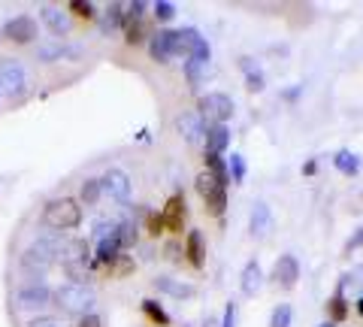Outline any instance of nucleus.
Wrapping results in <instances>:
<instances>
[{
    "instance_id": "nucleus-26",
    "label": "nucleus",
    "mask_w": 363,
    "mask_h": 327,
    "mask_svg": "<svg viewBox=\"0 0 363 327\" xmlns=\"http://www.w3.org/2000/svg\"><path fill=\"white\" fill-rule=\"evenodd\" d=\"M121 25H124V6L121 4H109L104 18H100V28H104V33H109V31H116Z\"/></svg>"
},
{
    "instance_id": "nucleus-44",
    "label": "nucleus",
    "mask_w": 363,
    "mask_h": 327,
    "mask_svg": "<svg viewBox=\"0 0 363 327\" xmlns=\"http://www.w3.org/2000/svg\"><path fill=\"white\" fill-rule=\"evenodd\" d=\"M318 327H336L333 321H324V324H318Z\"/></svg>"
},
{
    "instance_id": "nucleus-21",
    "label": "nucleus",
    "mask_w": 363,
    "mask_h": 327,
    "mask_svg": "<svg viewBox=\"0 0 363 327\" xmlns=\"http://www.w3.org/2000/svg\"><path fill=\"white\" fill-rule=\"evenodd\" d=\"M121 240H118V233H109L106 240H100V245H97V264H112L116 257H121Z\"/></svg>"
},
{
    "instance_id": "nucleus-25",
    "label": "nucleus",
    "mask_w": 363,
    "mask_h": 327,
    "mask_svg": "<svg viewBox=\"0 0 363 327\" xmlns=\"http://www.w3.org/2000/svg\"><path fill=\"white\" fill-rule=\"evenodd\" d=\"M143 40H145L143 18H124V43H128V46H140Z\"/></svg>"
},
{
    "instance_id": "nucleus-5",
    "label": "nucleus",
    "mask_w": 363,
    "mask_h": 327,
    "mask_svg": "<svg viewBox=\"0 0 363 327\" xmlns=\"http://www.w3.org/2000/svg\"><path fill=\"white\" fill-rule=\"evenodd\" d=\"M25 92H28V73L21 67V61L4 58L0 61V94L6 100H18Z\"/></svg>"
},
{
    "instance_id": "nucleus-19",
    "label": "nucleus",
    "mask_w": 363,
    "mask_h": 327,
    "mask_svg": "<svg viewBox=\"0 0 363 327\" xmlns=\"http://www.w3.org/2000/svg\"><path fill=\"white\" fill-rule=\"evenodd\" d=\"M185 255H188V264L200 270L203 261H206V245H203V233L200 231H188L185 236Z\"/></svg>"
},
{
    "instance_id": "nucleus-35",
    "label": "nucleus",
    "mask_w": 363,
    "mask_h": 327,
    "mask_svg": "<svg viewBox=\"0 0 363 327\" xmlns=\"http://www.w3.org/2000/svg\"><path fill=\"white\" fill-rule=\"evenodd\" d=\"M203 73H206V64H197V61H185V76L191 85H200Z\"/></svg>"
},
{
    "instance_id": "nucleus-18",
    "label": "nucleus",
    "mask_w": 363,
    "mask_h": 327,
    "mask_svg": "<svg viewBox=\"0 0 363 327\" xmlns=\"http://www.w3.org/2000/svg\"><path fill=\"white\" fill-rule=\"evenodd\" d=\"M260 285H264V270H260L257 261H248V264L242 267V276H240L242 294H245V297H255L257 291H260Z\"/></svg>"
},
{
    "instance_id": "nucleus-15",
    "label": "nucleus",
    "mask_w": 363,
    "mask_h": 327,
    "mask_svg": "<svg viewBox=\"0 0 363 327\" xmlns=\"http://www.w3.org/2000/svg\"><path fill=\"white\" fill-rule=\"evenodd\" d=\"M164 224H167L169 233H182V231H185V197H182V194H173L167 200Z\"/></svg>"
},
{
    "instance_id": "nucleus-2",
    "label": "nucleus",
    "mask_w": 363,
    "mask_h": 327,
    "mask_svg": "<svg viewBox=\"0 0 363 327\" xmlns=\"http://www.w3.org/2000/svg\"><path fill=\"white\" fill-rule=\"evenodd\" d=\"M43 224L49 231H73L82 224V206L73 197H55L43 206Z\"/></svg>"
},
{
    "instance_id": "nucleus-42",
    "label": "nucleus",
    "mask_w": 363,
    "mask_h": 327,
    "mask_svg": "<svg viewBox=\"0 0 363 327\" xmlns=\"http://www.w3.org/2000/svg\"><path fill=\"white\" fill-rule=\"evenodd\" d=\"M360 245H363V228L357 231V236H351V240H348V245H345V249L351 252V249H360Z\"/></svg>"
},
{
    "instance_id": "nucleus-28",
    "label": "nucleus",
    "mask_w": 363,
    "mask_h": 327,
    "mask_svg": "<svg viewBox=\"0 0 363 327\" xmlns=\"http://www.w3.org/2000/svg\"><path fill=\"white\" fill-rule=\"evenodd\" d=\"M333 164H336V170H339V173H345V176H354V173L360 170V157H357V155H351L348 149L336 152Z\"/></svg>"
},
{
    "instance_id": "nucleus-20",
    "label": "nucleus",
    "mask_w": 363,
    "mask_h": 327,
    "mask_svg": "<svg viewBox=\"0 0 363 327\" xmlns=\"http://www.w3.org/2000/svg\"><path fill=\"white\" fill-rule=\"evenodd\" d=\"M206 152H212V155H221L227 145H230V128L227 125H209L206 128Z\"/></svg>"
},
{
    "instance_id": "nucleus-29",
    "label": "nucleus",
    "mask_w": 363,
    "mask_h": 327,
    "mask_svg": "<svg viewBox=\"0 0 363 327\" xmlns=\"http://www.w3.org/2000/svg\"><path fill=\"white\" fill-rule=\"evenodd\" d=\"M143 312L149 315V318H152L155 324H161V327H169V315H167V312H164L161 306H157L155 300H143Z\"/></svg>"
},
{
    "instance_id": "nucleus-11",
    "label": "nucleus",
    "mask_w": 363,
    "mask_h": 327,
    "mask_svg": "<svg viewBox=\"0 0 363 327\" xmlns=\"http://www.w3.org/2000/svg\"><path fill=\"white\" fill-rule=\"evenodd\" d=\"M176 133L194 145L206 137V121L200 118V112H182V116H176Z\"/></svg>"
},
{
    "instance_id": "nucleus-8",
    "label": "nucleus",
    "mask_w": 363,
    "mask_h": 327,
    "mask_svg": "<svg viewBox=\"0 0 363 327\" xmlns=\"http://www.w3.org/2000/svg\"><path fill=\"white\" fill-rule=\"evenodd\" d=\"M194 185H197V194H200V200L206 203V209L212 212V216H221L224 206H227V185L215 182V179H212L209 173H200Z\"/></svg>"
},
{
    "instance_id": "nucleus-36",
    "label": "nucleus",
    "mask_w": 363,
    "mask_h": 327,
    "mask_svg": "<svg viewBox=\"0 0 363 327\" xmlns=\"http://www.w3.org/2000/svg\"><path fill=\"white\" fill-rule=\"evenodd\" d=\"M227 173L233 176V182H242V179H245V164H242V157H240V155H230V164H227Z\"/></svg>"
},
{
    "instance_id": "nucleus-9",
    "label": "nucleus",
    "mask_w": 363,
    "mask_h": 327,
    "mask_svg": "<svg viewBox=\"0 0 363 327\" xmlns=\"http://www.w3.org/2000/svg\"><path fill=\"white\" fill-rule=\"evenodd\" d=\"M100 185H104V194L116 203H124L130 197V176L118 170V167H109V170L100 176Z\"/></svg>"
},
{
    "instance_id": "nucleus-24",
    "label": "nucleus",
    "mask_w": 363,
    "mask_h": 327,
    "mask_svg": "<svg viewBox=\"0 0 363 327\" xmlns=\"http://www.w3.org/2000/svg\"><path fill=\"white\" fill-rule=\"evenodd\" d=\"M206 173L215 179V182H221V185L230 182V173H227V164L221 161V155L206 152Z\"/></svg>"
},
{
    "instance_id": "nucleus-16",
    "label": "nucleus",
    "mask_w": 363,
    "mask_h": 327,
    "mask_svg": "<svg viewBox=\"0 0 363 327\" xmlns=\"http://www.w3.org/2000/svg\"><path fill=\"white\" fill-rule=\"evenodd\" d=\"M40 18L45 21V28L55 33V40H64L67 31H70V21H67V13L58 6H43L40 9Z\"/></svg>"
},
{
    "instance_id": "nucleus-43",
    "label": "nucleus",
    "mask_w": 363,
    "mask_h": 327,
    "mask_svg": "<svg viewBox=\"0 0 363 327\" xmlns=\"http://www.w3.org/2000/svg\"><path fill=\"white\" fill-rule=\"evenodd\" d=\"M167 255H169V257H179V245H176V243L167 245Z\"/></svg>"
},
{
    "instance_id": "nucleus-10",
    "label": "nucleus",
    "mask_w": 363,
    "mask_h": 327,
    "mask_svg": "<svg viewBox=\"0 0 363 327\" xmlns=\"http://www.w3.org/2000/svg\"><path fill=\"white\" fill-rule=\"evenodd\" d=\"M149 55L157 64H167L169 58H176V31L157 28V33H152L149 40Z\"/></svg>"
},
{
    "instance_id": "nucleus-40",
    "label": "nucleus",
    "mask_w": 363,
    "mask_h": 327,
    "mask_svg": "<svg viewBox=\"0 0 363 327\" xmlns=\"http://www.w3.org/2000/svg\"><path fill=\"white\" fill-rule=\"evenodd\" d=\"M143 13H145V4H140V0H136V4H130V6H128V13H124V18H143Z\"/></svg>"
},
{
    "instance_id": "nucleus-7",
    "label": "nucleus",
    "mask_w": 363,
    "mask_h": 327,
    "mask_svg": "<svg viewBox=\"0 0 363 327\" xmlns=\"http://www.w3.org/2000/svg\"><path fill=\"white\" fill-rule=\"evenodd\" d=\"M55 303V291L45 285V282H28V285H21L16 291V306L18 309H45V306H52Z\"/></svg>"
},
{
    "instance_id": "nucleus-22",
    "label": "nucleus",
    "mask_w": 363,
    "mask_h": 327,
    "mask_svg": "<svg viewBox=\"0 0 363 327\" xmlns=\"http://www.w3.org/2000/svg\"><path fill=\"white\" fill-rule=\"evenodd\" d=\"M200 40V33L194 31V28H182V31H176V58H191V49H194V43Z\"/></svg>"
},
{
    "instance_id": "nucleus-32",
    "label": "nucleus",
    "mask_w": 363,
    "mask_h": 327,
    "mask_svg": "<svg viewBox=\"0 0 363 327\" xmlns=\"http://www.w3.org/2000/svg\"><path fill=\"white\" fill-rule=\"evenodd\" d=\"M67 9H70V13H73V16H79V18H85V21H91V18H97V13H94V4H88V0H73V4H70V6H67Z\"/></svg>"
},
{
    "instance_id": "nucleus-1",
    "label": "nucleus",
    "mask_w": 363,
    "mask_h": 327,
    "mask_svg": "<svg viewBox=\"0 0 363 327\" xmlns=\"http://www.w3.org/2000/svg\"><path fill=\"white\" fill-rule=\"evenodd\" d=\"M64 240L58 233H45L40 240H33L25 252H21V270H28V273H45L49 267L58 264V257L64 255Z\"/></svg>"
},
{
    "instance_id": "nucleus-38",
    "label": "nucleus",
    "mask_w": 363,
    "mask_h": 327,
    "mask_svg": "<svg viewBox=\"0 0 363 327\" xmlns=\"http://www.w3.org/2000/svg\"><path fill=\"white\" fill-rule=\"evenodd\" d=\"M164 231H167L164 212H149V233H152V236H161Z\"/></svg>"
},
{
    "instance_id": "nucleus-14",
    "label": "nucleus",
    "mask_w": 363,
    "mask_h": 327,
    "mask_svg": "<svg viewBox=\"0 0 363 327\" xmlns=\"http://www.w3.org/2000/svg\"><path fill=\"white\" fill-rule=\"evenodd\" d=\"M79 55H82V49H79V46H67L64 40L43 43V46L37 49V58H40L43 64H55V61H76Z\"/></svg>"
},
{
    "instance_id": "nucleus-45",
    "label": "nucleus",
    "mask_w": 363,
    "mask_h": 327,
    "mask_svg": "<svg viewBox=\"0 0 363 327\" xmlns=\"http://www.w3.org/2000/svg\"><path fill=\"white\" fill-rule=\"evenodd\" d=\"M357 309H360V312H363V297H360V303H357Z\"/></svg>"
},
{
    "instance_id": "nucleus-17",
    "label": "nucleus",
    "mask_w": 363,
    "mask_h": 327,
    "mask_svg": "<svg viewBox=\"0 0 363 327\" xmlns=\"http://www.w3.org/2000/svg\"><path fill=\"white\" fill-rule=\"evenodd\" d=\"M269 228H272V212H269V206L264 200L260 203H255L252 206V216H248V231H252V236H267L269 233Z\"/></svg>"
},
{
    "instance_id": "nucleus-31",
    "label": "nucleus",
    "mask_w": 363,
    "mask_h": 327,
    "mask_svg": "<svg viewBox=\"0 0 363 327\" xmlns=\"http://www.w3.org/2000/svg\"><path fill=\"white\" fill-rule=\"evenodd\" d=\"M269 327H291V306L288 303H279L269 315Z\"/></svg>"
},
{
    "instance_id": "nucleus-4",
    "label": "nucleus",
    "mask_w": 363,
    "mask_h": 327,
    "mask_svg": "<svg viewBox=\"0 0 363 327\" xmlns=\"http://www.w3.org/2000/svg\"><path fill=\"white\" fill-rule=\"evenodd\" d=\"M197 112L200 118L209 125H227V118L233 116V100L227 97L224 92H209L197 100Z\"/></svg>"
},
{
    "instance_id": "nucleus-3",
    "label": "nucleus",
    "mask_w": 363,
    "mask_h": 327,
    "mask_svg": "<svg viewBox=\"0 0 363 327\" xmlns=\"http://www.w3.org/2000/svg\"><path fill=\"white\" fill-rule=\"evenodd\" d=\"M94 291H91L85 282H67V285H61L58 291H55V306H58L61 312L67 315H88V309L94 306Z\"/></svg>"
},
{
    "instance_id": "nucleus-13",
    "label": "nucleus",
    "mask_w": 363,
    "mask_h": 327,
    "mask_svg": "<svg viewBox=\"0 0 363 327\" xmlns=\"http://www.w3.org/2000/svg\"><path fill=\"white\" fill-rule=\"evenodd\" d=\"M272 279H276V285L279 288H285L291 291L294 285H297V279H300V261H297V255H281L276 267H272Z\"/></svg>"
},
{
    "instance_id": "nucleus-37",
    "label": "nucleus",
    "mask_w": 363,
    "mask_h": 327,
    "mask_svg": "<svg viewBox=\"0 0 363 327\" xmlns=\"http://www.w3.org/2000/svg\"><path fill=\"white\" fill-rule=\"evenodd\" d=\"M25 327H64V324H61V318H55V315H33Z\"/></svg>"
},
{
    "instance_id": "nucleus-23",
    "label": "nucleus",
    "mask_w": 363,
    "mask_h": 327,
    "mask_svg": "<svg viewBox=\"0 0 363 327\" xmlns=\"http://www.w3.org/2000/svg\"><path fill=\"white\" fill-rule=\"evenodd\" d=\"M348 300L342 297V291H336V294L330 297V300H327V315H330V321L333 324H339V321H345L348 318Z\"/></svg>"
},
{
    "instance_id": "nucleus-30",
    "label": "nucleus",
    "mask_w": 363,
    "mask_h": 327,
    "mask_svg": "<svg viewBox=\"0 0 363 327\" xmlns=\"http://www.w3.org/2000/svg\"><path fill=\"white\" fill-rule=\"evenodd\" d=\"M116 233H118V240H121V249H130V245L136 243V224L133 221H121L118 228H116Z\"/></svg>"
},
{
    "instance_id": "nucleus-41",
    "label": "nucleus",
    "mask_w": 363,
    "mask_h": 327,
    "mask_svg": "<svg viewBox=\"0 0 363 327\" xmlns=\"http://www.w3.org/2000/svg\"><path fill=\"white\" fill-rule=\"evenodd\" d=\"M233 321H236V303H227V309H224V321H221V327H233Z\"/></svg>"
},
{
    "instance_id": "nucleus-34",
    "label": "nucleus",
    "mask_w": 363,
    "mask_h": 327,
    "mask_svg": "<svg viewBox=\"0 0 363 327\" xmlns=\"http://www.w3.org/2000/svg\"><path fill=\"white\" fill-rule=\"evenodd\" d=\"M106 270H109V276H128L130 270H133V261H130L128 255H121V257H116V261H112Z\"/></svg>"
},
{
    "instance_id": "nucleus-12",
    "label": "nucleus",
    "mask_w": 363,
    "mask_h": 327,
    "mask_svg": "<svg viewBox=\"0 0 363 327\" xmlns=\"http://www.w3.org/2000/svg\"><path fill=\"white\" fill-rule=\"evenodd\" d=\"M152 285H155L157 294H167V297H173V300H191V297H197V288L191 285V282H185V279L157 276Z\"/></svg>"
},
{
    "instance_id": "nucleus-27",
    "label": "nucleus",
    "mask_w": 363,
    "mask_h": 327,
    "mask_svg": "<svg viewBox=\"0 0 363 327\" xmlns=\"http://www.w3.org/2000/svg\"><path fill=\"white\" fill-rule=\"evenodd\" d=\"M100 197H104V185H100V179H85L82 188H79V200H82L85 206H94Z\"/></svg>"
},
{
    "instance_id": "nucleus-6",
    "label": "nucleus",
    "mask_w": 363,
    "mask_h": 327,
    "mask_svg": "<svg viewBox=\"0 0 363 327\" xmlns=\"http://www.w3.org/2000/svg\"><path fill=\"white\" fill-rule=\"evenodd\" d=\"M37 37H40V25H37V18L28 16V13L13 16L4 25V40L13 43V46H30Z\"/></svg>"
},
{
    "instance_id": "nucleus-39",
    "label": "nucleus",
    "mask_w": 363,
    "mask_h": 327,
    "mask_svg": "<svg viewBox=\"0 0 363 327\" xmlns=\"http://www.w3.org/2000/svg\"><path fill=\"white\" fill-rule=\"evenodd\" d=\"M76 327H104V321H100L94 312H88V315H82V318H79Z\"/></svg>"
},
{
    "instance_id": "nucleus-33",
    "label": "nucleus",
    "mask_w": 363,
    "mask_h": 327,
    "mask_svg": "<svg viewBox=\"0 0 363 327\" xmlns=\"http://www.w3.org/2000/svg\"><path fill=\"white\" fill-rule=\"evenodd\" d=\"M152 13H155V18L161 21V25H167V21H173L176 6H173V4H167V0H157V4L152 6Z\"/></svg>"
}]
</instances>
